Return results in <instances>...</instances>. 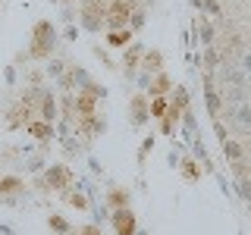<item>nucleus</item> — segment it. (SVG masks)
Here are the masks:
<instances>
[{
    "instance_id": "nucleus-1",
    "label": "nucleus",
    "mask_w": 251,
    "mask_h": 235,
    "mask_svg": "<svg viewBox=\"0 0 251 235\" xmlns=\"http://www.w3.org/2000/svg\"><path fill=\"white\" fill-rule=\"evenodd\" d=\"M129 13H132V0H116L113 13H107V22H110V25H126Z\"/></svg>"
},
{
    "instance_id": "nucleus-2",
    "label": "nucleus",
    "mask_w": 251,
    "mask_h": 235,
    "mask_svg": "<svg viewBox=\"0 0 251 235\" xmlns=\"http://www.w3.org/2000/svg\"><path fill=\"white\" fill-rule=\"evenodd\" d=\"M229 119L239 125V129H251V107L245 104V107H235V110H229Z\"/></svg>"
},
{
    "instance_id": "nucleus-3",
    "label": "nucleus",
    "mask_w": 251,
    "mask_h": 235,
    "mask_svg": "<svg viewBox=\"0 0 251 235\" xmlns=\"http://www.w3.org/2000/svg\"><path fill=\"white\" fill-rule=\"evenodd\" d=\"M113 223H116V232H120V235H132V229H135V219H132V213H123V210L113 216Z\"/></svg>"
},
{
    "instance_id": "nucleus-4",
    "label": "nucleus",
    "mask_w": 251,
    "mask_h": 235,
    "mask_svg": "<svg viewBox=\"0 0 251 235\" xmlns=\"http://www.w3.org/2000/svg\"><path fill=\"white\" fill-rule=\"evenodd\" d=\"M22 182L19 179H0V194H13V191H19Z\"/></svg>"
},
{
    "instance_id": "nucleus-5",
    "label": "nucleus",
    "mask_w": 251,
    "mask_h": 235,
    "mask_svg": "<svg viewBox=\"0 0 251 235\" xmlns=\"http://www.w3.org/2000/svg\"><path fill=\"white\" fill-rule=\"evenodd\" d=\"M47 182H60V188H63V182H69V172L63 169V166H57V169L47 172Z\"/></svg>"
},
{
    "instance_id": "nucleus-6",
    "label": "nucleus",
    "mask_w": 251,
    "mask_h": 235,
    "mask_svg": "<svg viewBox=\"0 0 251 235\" xmlns=\"http://www.w3.org/2000/svg\"><path fill=\"white\" fill-rule=\"evenodd\" d=\"M129 31H123V28H116L113 31V35H110V44H113V47H123V44H129Z\"/></svg>"
},
{
    "instance_id": "nucleus-7",
    "label": "nucleus",
    "mask_w": 251,
    "mask_h": 235,
    "mask_svg": "<svg viewBox=\"0 0 251 235\" xmlns=\"http://www.w3.org/2000/svg\"><path fill=\"white\" fill-rule=\"evenodd\" d=\"M198 35H201V41H204V44L214 41V28H210L207 22H198Z\"/></svg>"
},
{
    "instance_id": "nucleus-8",
    "label": "nucleus",
    "mask_w": 251,
    "mask_h": 235,
    "mask_svg": "<svg viewBox=\"0 0 251 235\" xmlns=\"http://www.w3.org/2000/svg\"><path fill=\"white\" fill-rule=\"evenodd\" d=\"M44 119H53V97H44V110H41Z\"/></svg>"
},
{
    "instance_id": "nucleus-9",
    "label": "nucleus",
    "mask_w": 251,
    "mask_h": 235,
    "mask_svg": "<svg viewBox=\"0 0 251 235\" xmlns=\"http://www.w3.org/2000/svg\"><path fill=\"white\" fill-rule=\"evenodd\" d=\"M31 135H35V138H47V125L35 122V125H31Z\"/></svg>"
},
{
    "instance_id": "nucleus-10",
    "label": "nucleus",
    "mask_w": 251,
    "mask_h": 235,
    "mask_svg": "<svg viewBox=\"0 0 251 235\" xmlns=\"http://www.w3.org/2000/svg\"><path fill=\"white\" fill-rule=\"evenodd\" d=\"M167 88H170V82H167V78L160 75V78H157V82H154V94H163Z\"/></svg>"
},
{
    "instance_id": "nucleus-11",
    "label": "nucleus",
    "mask_w": 251,
    "mask_h": 235,
    "mask_svg": "<svg viewBox=\"0 0 251 235\" xmlns=\"http://www.w3.org/2000/svg\"><path fill=\"white\" fill-rule=\"evenodd\" d=\"M239 191H242V198H251V182H248V179L239 182Z\"/></svg>"
},
{
    "instance_id": "nucleus-12",
    "label": "nucleus",
    "mask_w": 251,
    "mask_h": 235,
    "mask_svg": "<svg viewBox=\"0 0 251 235\" xmlns=\"http://www.w3.org/2000/svg\"><path fill=\"white\" fill-rule=\"evenodd\" d=\"M163 110H167V107H163V100H154V104H151V113L154 116H163Z\"/></svg>"
},
{
    "instance_id": "nucleus-13",
    "label": "nucleus",
    "mask_w": 251,
    "mask_h": 235,
    "mask_svg": "<svg viewBox=\"0 0 251 235\" xmlns=\"http://www.w3.org/2000/svg\"><path fill=\"white\" fill-rule=\"evenodd\" d=\"M157 69V66H160V53H148V69Z\"/></svg>"
},
{
    "instance_id": "nucleus-14",
    "label": "nucleus",
    "mask_w": 251,
    "mask_h": 235,
    "mask_svg": "<svg viewBox=\"0 0 251 235\" xmlns=\"http://www.w3.org/2000/svg\"><path fill=\"white\" fill-rule=\"evenodd\" d=\"M110 201H113V204H126V194L123 191H113V194H110Z\"/></svg>"
},
{
    "instance_id": "nucleus-15",
    "label": "nucleus",
    "mask_w": 251,
    "mask_h": 235,
    "mask_svg": "<svg viewBox=\"0 0 251 235\" xmlns=\"http://www.w3.org/2000/svg\"><path fill=\"white\" fill-rule=\"evenodd\" d=\"M69 204H75V207H85V198H82V194H73V198H69Z\"/></svg>"
}]
</instances>
